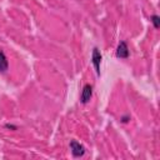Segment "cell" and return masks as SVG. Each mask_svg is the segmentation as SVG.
<instances>
[{"label":"cell","mask_w":160,"mask_h":160,"mask_svg":"<svg viewBox=\"0 0 160 160\" xmlns=\"http://www.w3.org/2000/svg\"><path fill=\"white\" fill-rule=\"evenodd\" d=\"M70 150L74 158H80L85 154V148L76 140H71L70 141Z\"/></svg>","instance_id":"cell-1"},{"label":"cell","mask_w":160,"mask_h":160,"mask_svg":"<svg viewBox=\"0 0 160 160\" xmlns=\"http://www.w3.org/2000/svg\"><path fill=\"white\" fill-rule=\"evenodd\" d=\"M92 96V85L90 84H85L84 88H82V91H81V95H80V101L82 104H88L90 101Z\"/></svg>","instance_id":"cell-2"},{"label":"cell","mask_w":160,"mask_h":160,"mask_svg":"<svg viewBox=\"0 0 160 160\" xmlns=\"http://www.w3.org/2000/svg\"><path fill=\"white\" fill-rule=\"evenodd\" d=\"M116 56L119 59H128L129 58V48H128V44L125 41H120L118 48H116Z\"/></svg>","instance_id":"cell-3"},{"label":"cell","mask_w":160,"mask_h":160,"mask_svg":"<svg viewBox=\"0 0 160 160\" xmlns=\"http://www.w3.org/2000/svg\"><path fill=\"white\" fill-rule=\"evenodd\" d=\"M91 62H92V65L95 66L96 74H98V75H100V62H101V54H100V51H99V49H98V48H94V49H92Z\"/></svg>","instance_id":"cell-4"},{"label":"cell","mask_w":160,"mask_h":160,"mask_svg":"<svg viewBox=\"0 0 160 160\" xmlns=\"http://www.w3.org/2000/svg\"><path fill=\"white\" fill-rule=\"evenodd\" d=\"M9 69V61L2 50H0V72H5Z\"/></svg>","instance_id":"cell-5"},{"label":"cell","mask_w":160,"mask_h":160,"mask_svg":"<svg viewBox=\"0 0 160 160\" xmlns=\"http://www.w3.org/2000/svg\"><path fill=\"white\" fill-rule=\"evenodd\" d=\"M150 21L154 24L155 29H159V26H160V18H159V15H151Z\"/></svg>","instance_id":"cell-6"},{"label":"cell","mask_w":160,"mask_h":160,"mask_svg":"<svg viewBox=\"0 0 160 160\" xmlns=\"http://www.w3.org/2000/svg\"><path fill=\"white\" fill-rule=\"evenodd\" d=\"M120 120H121V122H128V121L130 120V115H125V116H121V118H120Z\"/></svg>","instance_id":"cell-7"},{"label":"cell","mask_w":160,"mask_h":160,"mask_svg":"<svg viewBox=\"0 0 160 160\" xmlns=\"http://www.w3.org/2000/svg\"><path fill=\"white\" fill-rule=\"evenodd\" d=\"M5 128H6V129H12V130H16V126L10 125V124H6V125H5Z\"/></svg>","instance_id":"cell-8"}]
</instances>
